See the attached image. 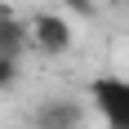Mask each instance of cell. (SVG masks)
Returning <instances> with one entry per match:
<instances>
[{
  "label": "cell",
  "mask_w": 129,
  "mask_h": 129,
  "mask_svg": "<svg viewBox=\"0 0 129 129\" xmlns=\"http://www.w3.org/2000/svg\"><path fill=\"white\" fill-rule=\"evenodd\" d=\"M85 103L103 129H129V76H116V71H103L85 85Z\"/></svg>",
  "instance_id": "6da1fadb"
},
{
  "label": "cell",
  "mask_w": 129,
  "mask_h": 129,
  "mask_svg": "<svg viewBox=\"0 0 129 129\" xmlns=\"http://www.w3.org/2000/svg\"><path fill=\"white\" fill-rule=\"evenodd\" d=\"M27 40L31 49L45 53V58H62L71 49V22H67L58 9H36L27 18Z\"/></svg>",
  "instance_id": "7a4b0ae2"
},
{
  "label": "cell",
  "mask_w": 129,
  "mask_h": 129,
  "mask_svg": "<svg viewBox=\"0 0 129 129\" xmlns=\"http://www.w3.org/2000/svg\"><path fill=\"white\" fill-rule=\"evenodd\" d=\"M85 116H89L85 98H76V93H53V98H45V103L31 107L27 125L31 129H85Z\"/></svg>",
  "instance_id": "3957f363"
},
{
  "label": "cell",
  "mask_w": 129,
  "mask_h": 129,
  "mask_svg": "<svg viewBox=\"0 0 129 129\" xmlns=\"http://www.w3.org/2000/svg\"><path fill=\"white\" fill-rule=\"evenodd\" d=\"M22 53H31V40H27V18L0 9V58H13L22 62Z\"/></svg>",
  "instance_id": "277c9868"
},
{
  "label": "cell",
  "mask_w": 129,
  "mask_h": 129,
  "mask_svg": "<svg viewBox=\"0 0 129 129\" xmlns=\"http://www.w3.org/2000/svg\"><path fill=\"white\" fill-rule=\"evenodd\" d=\"M13 85H18V62L0 58V89H13Z\"/></svg>",
  "instance_id": "5b68a950"
},
{
  "label": "cell",
  "mask_w": 129,
  "mask_h": 129,
  "mask_svg": "<svg viewBox=\"0 0 129 129\" xmlns=\"http://www.w3.org/2000/svg\"><path fill=\"white\" fill-rule=\"evenodd\" d=\"M49 5H62V9H76V13H85V18H89V13L98 9L93 0H49Z\"/></svg>",
  "instance_id": "8992f818"
}]
</instances>
